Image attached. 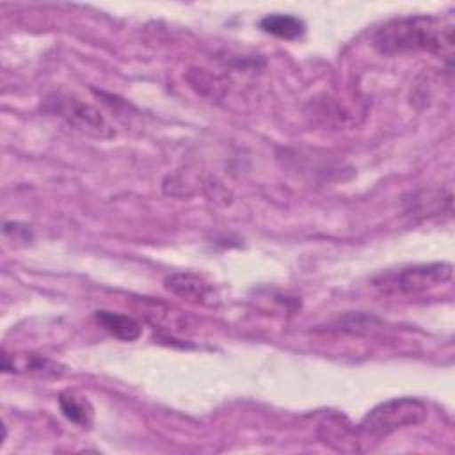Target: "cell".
Wrapping results in <instances>:
<instances>
[{
	"instance_id": "cell-6",
	"label": "cell",
	"mask_w": 455,
	"mask_h": 455,
	"mask_svg": "<svg viewBox=\"0 0 455 455\" xmlns=\"http://www.w3.org/2000/svg\"><path fill=\"white\" fill-rule=\"evenodd\" d=\"M94 318L107 332L121 341H135L142 332L140 323L130 315L100 309L94 313Z\"/></svg>"
},
{
	"instance_id": "cell-3",
	"label": "cell",
	"mask_w": 455,
	"mask_h": 455,
	"mask_svg": "<svg viewBox=\"0 0 455 455\" xmlns=\"http://www.w3.org/2000/svg\"><path fill=\"white\" fill-rule=\"evenodd\" d=\"M453 275V267L444 261L419 263L384 272L373 277L371 284L386 295H416L448 283Z\"/></svg>"
},
{
	"instance_id": "cell-2",
	"label": "cell",
	"mask_w": 455,
	"mask_h": 455,
	"mask_svg": "<svg viewBox=\"0 0 455 455\" xmlns=\"http://www.w3.org/2000/svg\"><path fill=\"white\" fill-rule=\"evenodd\" d=\"M428 418V407L419 398H393L373 407L359 423V435L366 443H379L389 434L416 427Z\"/></svg>"
},
{
	"instance_id": "cell-4",
	"label": "cell",
	"mask_w": 455,
	"mask_h": 455,
	"mask_svg": "<svg viewBox=\"0 0 455 455\" xmlns=\"http://www.w3.org/2000/svg\"><path fill=\"white\" fill-rule=\"evenodd\" d=\"M164 286L172 295L187 300V302H208L213 295V288L201 275L192 272H174L165 277Z\"/></svg>"
},
{
	"instance_id": "cell-5",
	"label": "cell",
	"mask_w": 455,
	"mask_h": 455,
	"mask_svg": "<svg viewBox=\"0 0 455 455\" xmlns=\"http://www.w3.org/2000/svg\"><path fill=\"white\" fill-rule=\"evenodd\" d=\"M59 112L80 130L91 132L94 135H103V130H108V124L105 123V119L100 116L96 108H92L91 105L80 103L76 100H62Z\"/></svg>"
},
{
	"instance_id": "cell-8",
	"label": "cell",
	"mask_w": 455,
	"mask_h": 455,
	"mask_svg": "<svg viewBox=\"0 0 455 455\" xmlns=\"http://www.w3.org/2000/svg\"><path fill=\"white\" fill-rule=\"evenodd\" d=\"M59 405L62 414L75 425L82 428H89L92 425V407L87 398L73 393V391H64L59 396Z\"/></svg>"
},
{
	"instance_id": "cell-1",
	"label": "cell",
	"mask_w": 455,
	"mask_h": 455,
	"mask_svg": "<svg viewBox=\"0 0 455 455\" xmlns=\"http://www.w3.org/2000/svg\"><path fill=\"white\" fill-rule=\"evenodd\" d=\"M373 46L386 55L428 52L450 59L453 52V23L435 16L395 18L375 30Z\"/></svg>"
},
{
	"instance_id": "cell-7",
	"label": "cell",
	"mask_w": 455,
	"mask_h": 455,
	"mask_svg": "<svg viewBox=\"0 0 455 455\" xmlns=\"http://www.w3.org/2000/svg\"><path fill=\"white\" fill-rule=\"evenodd\" d=\"M261 30L272 34L279 39H299L306 32V25L302 20L291 14H268L259 21Z\"/></svg>"
}]
</instances>
